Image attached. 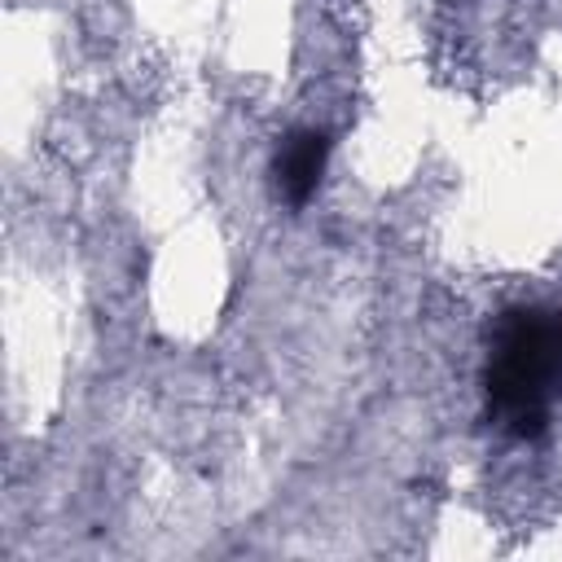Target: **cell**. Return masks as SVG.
<instances>
[{
    "label": "cell",
    "mask_w": 562,
    "mask_h": 562,
    "mask_svg": "<svg viewBox=\"0 0 562 562\" xmlns=\"http://www.w3.org/2000/svg\"><path fill=\"white\" fill-rule=\"evenodd\" d=\"M487 417L509 439H540L553 400L562 395V312L514 307L492 329L487 351Z\"/></svg>",
    "instance_id": "obj_1"
},
{
    "label": "cell",
    "mask_w": 562,
    "mask_h": 562,
    "mask_svg": "<svg viewBox=\"0 0 562 562\" xmlns=\"http://www.w3.org/2000/svg\"><path fill=\"white\" fill-rule=\"evenodd\" d=\"M325 162H329V136L321 127H299L290 132L281 145H277V158H272V176H277V193L290 202V206H303L321 176H325Z\"/></svg>",
    "instance_id": "obj_2"
}]
</instances>
